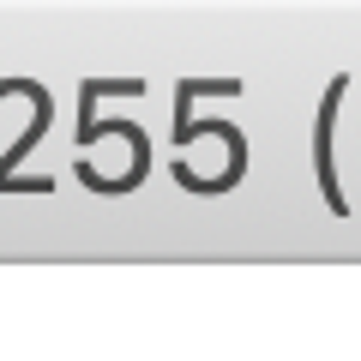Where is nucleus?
I'll return each mask as SVG.
<instances>
[{
  "instance_id": "obj_3",
  "label": "nucleus",
  "mask_w": 361,
  "mask_h": 361,
  "mask_svg": "<svg viewBox=\"0 0 361 361\" xmlns=\"http://www.w3.org/2000/svg\"><path fill=\"white\" fill-rule=\"evenodd\" d=\"M103 97H145V78H139V73H121V78L85 73V78H78V121H73V127L97 121V103H103Z\"/></svg>"
},
{
  "instance_id": "obj_1",
  "label": "nucleus",
  "mask_w": 361,
  "mask_h": 361,
  "mask_svg": "<svg viewBox=\"0 0 361 361\" xmlns=\"http://www.w3.org/2000/svg\"><path fill=\"white\" fill-rule=\"evenodd\" d=\"M343 97H349V73H331V85L319 97V115H313V180H319L331 217H349L343 180H337V109H343Z\"/></svg>"
},
{
  "instance_id": "obj_4",
  "label": "nucleus",
  "mask_w": 361,
  "mask_h": 361,
  "mask_svg": "<svg viewBox=\"0 0 361 361\" xmlns=\"http://www.w3.org/2000/svg\"><path fill=\"white\" fill-rule=\"evenodd\" d=\"M241 78H229V73H217V78H205V73H180V85H175V127H187L193 121V103L199 97H241Z\"/></svg>"
},
{
  "instance_id": "obj_2",
  "label": "nucleus",
  "mask_w": 361,
  "mask_h": 361,
  "mask_svg": "<svg viewBox=\"0 0 361 361\" xmlns=\"http://www.w3.org/2000/svg\"><path fill=\"white\" fill-rule=\"evenodd\" d=\"M6 97H25V103H30V121H25V133L6 145V157H0V193H13V187H18V163H25V157L49 139V127H54V90H49V85L13 73V78H0V103H6Z\"/></svg>"
}]
</instances>
